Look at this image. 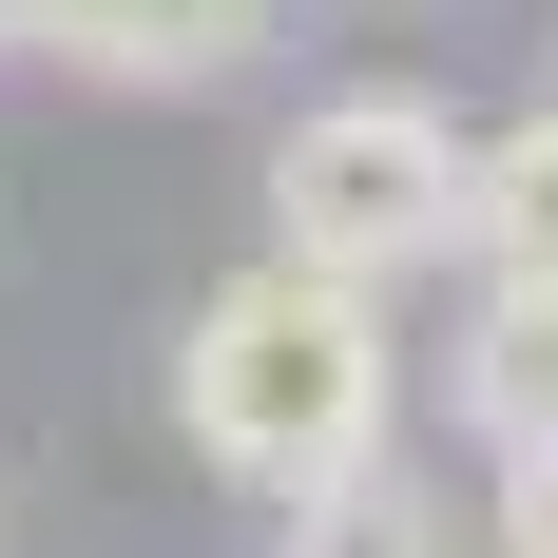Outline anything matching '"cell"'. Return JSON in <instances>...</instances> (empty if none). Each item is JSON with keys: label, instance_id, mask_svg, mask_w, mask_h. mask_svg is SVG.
Returning a JSON list of instances; mask_svg holds the SVG:
<instances>
[{"label": "cell", "instance_id": "ba28073f", "mask_svg": "<svg viewBox=\"0 0 558 558\" xmlns=\"http://www.w3.org/2000/svg\"><path fill=\"white\" fill-rule=\"evenodd\" d=\"M0 58H58V0H0Z\"/></svg>", "mask_w": 558, "mask_h": 558}, {"label": "cell", "instance_id": "277c9868", "mask_svg": "<svg viewBox=\"0 0 558 558\" xmlns=\"http://www.w3.org/2000/svg\"><path fill=\"white\" fill-rule=\"evenodd\" d=\"M444 424L482 462L558 444V289H501V270H462V347H444Z\"/></svg>", "mask_w": 558, "mask_h": 558}, {"label": "cell", "instance_id": "52a82bcc", "mask_svg": "<svg viewBox=\"0 0 558 558\" xmlns=\"http://www.w3.org/2000/svg\"><path fill=\"white\" fill-rule=\"evenodd\" d=\"M482 539H501V558H558V444L482 462Z\"/></svg>", "mask_w": 558, "mask_h": 558}, {"label": "cell", "instance_id": "5b68a950", "mask_svg": "<svg viewBox=\"0 0 558 558\" xmlns=\"http://www.w3.org/2000/svg\"><path fill=\"white\" fill-rule=\"evenodd\" d=\"M462 270H501V289H558V97L482 135V231H462Z\"/></svg>", "mask_w": 558, "mask_h": 558}, {"label": "cell", "instance_id": "3957f363", "mask_svg": "<svg viewBox=\"0 0 558 558\" xmlns=\"http://www.w3.org/2000/svg\"><path fill=\"white\" fill-rule=\"evenodd\" d=\"M289 39V0H58V77L97 97H213Z\"/></svg>", "mask_w": 558, "mask_h": 558}, {"label": "cell", "instance_id": "6da1fadb", "mask_svg": "<svg viewBox=\"0 0 558 558\" xmlns=\"http://www.w3.org/2000/svg\"><path fill=\"white\" fill-rule=\"evenodd\" d=\"M173 444L213 462V482H251L270 520L328 501V482H366V462H404V308L289 270V251L213 270L193 328H173Z\"/></svg>", "mask_w": 558, "mask_h": 558}, {"label": "cell", "instance_id": "8992f818", "mask_svg": "<svg viewBox=\"0 0 558 558\" xmlns=\"http://www.w3.org/2000/svg\"><path fill=\"white\" fill-rule=\"evenodd\" d=\"M270 558H462V520H444L424 462H366V482H328V501H289Z\"/></svg>", "mask_w": 558, "mask_h": 558}, {"label": "cell", "instance_id": "7a4b0ae2", "mask_svg": "<svg viewBox=\"0 0 558 558\" xmlns=\"http://www.w3.org/2000/svg\"><path fill=\"white\" fill-rule=\"evenodd\" d=\"M462 231H482V135L424 77H347V97H308L270 135V251L289 270L404 308L424 270H462Z\"/></svg>", "mask_w": 558, "mask_h": 558}]
</instances>
